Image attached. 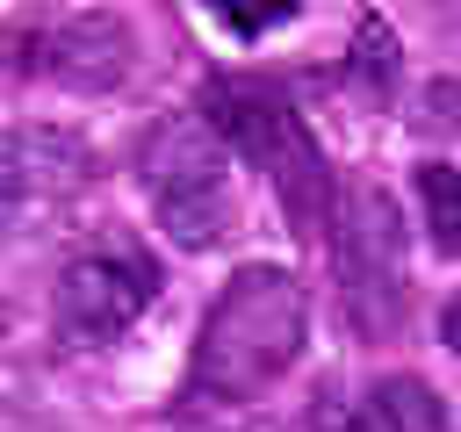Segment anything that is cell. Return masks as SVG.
I'll use <instances>...</instances> for the list:
<instances>
[{
	"mask_svg": "<svg viewBox=\"0 0 461 432\" xmlns=\"http://www.w3.org/2000/svg\"><path fill=\"white\" fill-rule=\"evenodd\" d=\"M303 331H310V295L288 266H238L223 281V295L209 302L202 331H194V360H187V410L209 403H252L267 396L295 360H303Z\"/></svg>",
	"mask_w": 461,
	"mask_h": 432,
	"instance_id": "obj_1",
	"label": "cell"
},
{
	"mask_svg": "<svg viewBox=\"0 0 461 432\" xmlns=\"http://www.w3.org/2000/svg\"><path fill=\"white\" fill-rule=\"evenodd\" d=\"M202 115L216 122V137H223L245 166H259V173H267V187H274L281 216H288L303 238L331 230L339 180H331V166H324V151H317L310 122L295 115V101H288L281 86H267V79H209Z\"/></svg>",
	"mask_w": 461,
	"mask_h": 432,
	"instance_id": "obj_2",
	"label": "cell"
},
{
	"mask_svg": "<svg viewBox=\"0 0 461 432\" xmlns=\"http://www.w3.org/2000/svg\"><path fill=\"white\" fill-rule=\"evenodd\" d=\"M137 180H144L158 230L180 252H216L238 230V151L216 137L209 115L151 122L144 151H137Z\"/></svg>",
	"mask_w": 461,
	"mask_h": 432,
	"instance_id": "obj_3",
	"label": "cell"
},
{
	"mask_svg": "<svg viewBox=\"0 0 461 432\" xmlns=\"http://www.w3.org/2000/svg\"><path fill=\"white\" fill-rule=\"evenodd\" d=\"M331 230H339L346 317L367 338H389L403 324V223H396V202L382 187H346L331 202Z\"/></svg>",
	"mask_w": 461,
	"mask_h": 432,
	"instance_id": "obj_4",
	"label": "cell"
},
{
	"mask_svg": "<svg viewBox=\"0 0 461 432\" xmlns=\"http://www.w3.org/2000/svg\"><path fill=\"white\" fill-rule=\"evenodd\" d=\"M158 295V266L151 252H137L130 238L115 245H94V252H72L65 274H58V295H50V317L72 346H108L122 338Z\"/></svg>",
	"mask_w": 461,
	"mask_h": 432,
	"instance_id": "obj_5",
	"label": "cell"
},
{
	"mask_svg": "<svg viewBox=\"0 0 461 432\" xmlns=\"http://www.w3.org/2000/svg\"><path fill=\"white\" fill-rule=\"evenodd\" d=\"M29 72L65 86V94H115L137 72V36L122 14H65L22 43Z\"/></svg>",
	"mask_w": 461,
	"mask_h": 432,
	"instance_id": "obj_6",
	"label": "cell"
},
{
	"mask_svg": "<svg viewBox=\"0 0 461 432\" xmlns=\"http://www.w3.org/2000/svg\"><path fill=\"white\" fill-rule=\"evenodd\" d=\"M94 173H101V151L79 130H58V122L0 130V194H14V202H29V194H43V202L79 194V187H94Z\"/></svg>",
	"mask_w": 461,
	"mask_h": 432,
	"instance_id": "obj_7",
	"label": "cell"
},
{
	"mask_svg": "<svg viewBox=\"0 0 461 432\" xmlns=\"http://www.w3.org/2000/svg\"><path fill=\"white\" fill-rule=\"evenodd\" d=\"M346 432H447V403L418 374H382V382L360 389Z\"/></svg>",
	"mask_w": 461,
	"mask_h": 432,
	"instance_id": "obj_8",
	"label": "cell"
},
{
	"mask_svg": "<svg viewBox=\"0 0 461 432\" xmlns=\"http://www.w3.org/2000/svg\"><path fill=\"white\" fill-rule=\"evenodd\" d=\"M418 209H425L432 245H439V252H461V166L425 158V166H418Z\"/></svg>",
	"mask_w": 461,
	"mask_h": 432,
	"instance_id": "obj_9",
	"label": "cell"
},
{
	"mask_svg": "<svg viewBox=\"0 0 461 432\" xmlns=\"http://www.w3.org/2000/svg\"><path fill=\"white\" fill-rule=\"evenodd\" d=\"M346 58H353V72H360V79L382 94V86L396 79V36H389V22L360 14V29H353V50H346Z\"/></svg>",
	"mask_w": 461,
	"mask_h": 432,
	"instance_id": "obj_10",
	"label": "cell"
},
{
	"mask_svg": "<svg viewBox=\"0 0 461 432\" xmlns=\"http://www.w3.org/2000/svg\"><path fill=\"white\" fill-rule=\"evenodd\" d=\"M202 7H209L223 29H238V36H267V29H274V22H288L303 0H202Z\"/></svg>",
	"mask_w": 461,
	"mask_h": 432,
	"instance_id": "obj_11",
	"label": "cell"
},
{
	"mask_svg": "<svg viewBox=\"0 0 461 432\" xmlns=\"http://www.w3.org/2000/svg\"><path fill=\"white\" fill-rule=\"evenodd\" d=\"M439 338L461 353V302H447V317H439Z\"/></svg>",
	"mask_w": 461,
	"mask_h": 432,
	"instance_id": "obj_12",
	"label": "cell"
},
{
	"mask_svg": "<svg viewBox=\"0 0 461 432\" xmlns=\"http://www.w3.org/2000/svg\"><path fill=\"white\" fill-rule=\"evenodd\" d=\"M7 230H14V194H0V245H7Z\"/></svg>",
	"mask_w": 461,
	"mask_h": 432,
	"instance_id": "obj_13",
	"label": "cell"
},
{
	"mask_svg": "<svg viewBox=\"0 0 461 432\" xmlns=\"http://www.w3.org/2000/svg\"><path fill=\"white\" fill-rule=\"evenodd\" d=\"M187 432H238V425H187Z\"/></svg>",
	"mask_w": 461,
	"mask_h": 432,
	"instance_id": "obj_14",
	"label": "cell"
}]
</instances>
